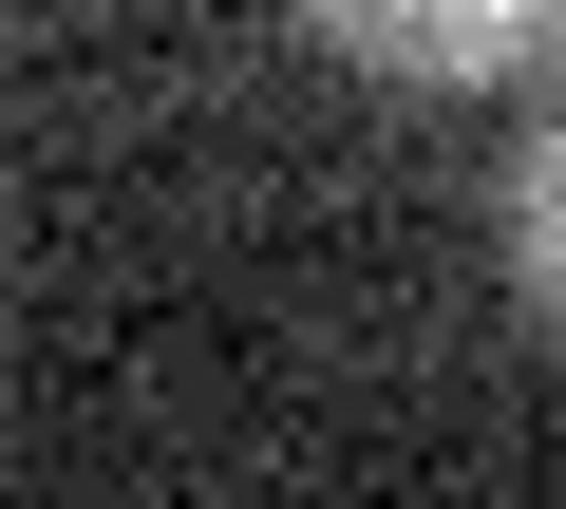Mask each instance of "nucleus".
<instances>
[{
  "label": "nucleus",
  "mask_w": 566,
  "mask_h": 509,
  "mask_svg": "<svg viewBox=\"0 0 566 509\" xmlns=\"http://www.w3.org/2000/svg\"><path fill=\"white\" fill-rule=\"evenodd\" d=\"M303 20L359 76H416V95H491V76L566 57V0H303Z\"/></svg>",
  "instance_id": "1"
},
{
  "label": "nucleus",
  "mask_w": 566,
  "mask_h": 509,
  "mask_svg": "<svg viewBox=\"0 0 566 509\" xmlns=\"http://www.w3.org/2000/svg\"><path fill=\"white\" fill-rule=\"evenodd\" d=\"M510 284H528V321L566 340V114L510 151Z\"/></svg>",
  "instance_id": "2"
}]
</instances>
